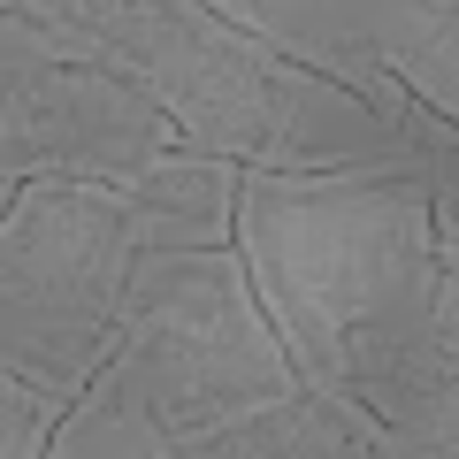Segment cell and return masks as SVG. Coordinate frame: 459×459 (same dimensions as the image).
<instances>
[{
  "label": "cell",
  "mask_w": 459,
  "mask_h": 459,
  "mask_svg": "<svg viewBox=\"0 0 459 459\" xmlns=\"http://www.w3.org/2000/svg\"><path fill=\"white\" fill-rule=\"evenodd\" d=\"M238 253L307 391L352 398L429 329L459 322V261H437L429 238V161L329 177L238 169Z\"/></svg>",
  "instance_id": "1"
},
{
  "label": "cell",
  "mask_w": 459,
  "mask_h": 459,
  "mask_svg": "<svg viewBox=\"0 0 459 459\" xmlns=\"http://www.w3.org/2000/svg\"><path fill=\"white\" fill-rule=\"evenodd\" d=\"M100 368L169 429L177 459L207 429L238 421L246 406H268L299 383L261 299H253L238 246L131 253L123 307H115V344Z\"/></svg>",
  "instance_id": "2"
},
{
  "label": "cell",
  "mask_w": 459,
  "mask_h": 459,
  "mask_svg": "<svg viewBox=\"0 0 459 459\" xmlns=\"http://www.w3.org/2000/svg\"><path fill=\"white\" fill-rule=\"evenodd\" d=\"M131 253L138 238L115 184L23 177L0 207V368L77 398L115 344Z\"/></svg>",
  "instance_id": "3"
},
{
  "label": "cell",
  "mask_w": 459,
  "mask_h": 459,
  "mask_svg": "<svg viewBox=\"0 0 459 459\" xmlns=\"http://www.w3.org/2000/svg\"><path fill=\"white\" fill-rule=\"evenodd\" d=\"M169 146H177L169 115L146 100V84L100 62L92 39L0 8V184H123Z\"/></svg>",
  "instance_id": "4"
},
{
  "label": "cell",
  "mask_w": 459,
  "mask_h": 459,
  "mask_svg": "<svg viewBox=\"0 0 459 459\" xmlns=\"http://www.w3.org/2000/svg\"><path fill=\"white\" fill-rule=\"evenodd\" d=\"M92 47L131 84H146L184 153H222V161L261 153L283 54L214 16L207 0H115Z\"/></svg>",
  "instance_id": "5"
},
{
  "label": "cell",
  "mask_w": 459,
  "mask_h": 459,
  "mask_svg": "<svg viewBox=\"0 0 459 459\" xmlns=\"http://www.w3.org/2000/svg\"><path fill=\"white\" fill-rule=\"evenodd\" d=\"M437 146H413L406 115L376 108L368 92L322 77L307 62H276V92H268V138L246 169H276V177H329V169H421Z\"/></svg>",
  "instance_id": "6"
},
{
  "label": "cell",
  "mask_w": 459,
  "mask_h": 459,
  "mask_svg": "<svg viewBox=\"0 0 459 459\" xmlns=\"http://www.w3.org/2000/svg\"><path fill=\"white\" fill-rule=\"evenodd\" d=\"M238 169L222 153H153L146 169L115 184L131 207V238L138 253H169V246H238Z\"/></svg>",
  "instance_id": "7"
},
{
  "label": "cell",
  "mask_w": 459,
  "mask_h": 459,
  "mask_svg": "<svg viewBox=\"0 0 459 459\" xmlns=\"http://www.w3.org/2000/svg\"><path fill=\"white\" fill-rule=\"evenodd\" d=\"M344 47H368L413 100L459 115V0H329Z\"/></svg>",
  "instance_id": "8"
},
{
  "label": "cell",
  "mask_w": 459,
  "mask_h": 459,
  "mask_svg": "<svg viewBox=\"0 0 459 459\" xmlns=\"http://www.w3.org/2000/svg\"><path fill=\"white\" fill-rule=\"evenodd\" d=\"M62 406H69L62 391L0 368V459H39L47 437H54V421H62Z\"/></svg>",
  "instance_id": "9"
},
{
  "label": "cell",
  "mask_w": 459,
  "mask_h": 459,
  "mask_svg": "<svg viewBox=\"0 0 459 459\" xmlns=\"http://www.w3.org/2000/svg\"><path fill=\"white\" fill-rule=\"evenodd\" d=\"M429 238L437 261H459V146L429 153Z\"/></svg>",
  "instance_id": "10"
},
{
  "label": "cell",
  "mask_w": 459,
  "mask_h": 459,
  "mask_svg": "<svg viewBox=\"0 0 459 459\" xmlns=\"http://www.w3.org/2000/svg\"><path fill=\"white\" fill-rule=\"evenodd\" d=\"M8 192H16V184H0V207H8Z\"/></svg>",
  "instance_id": "11"
}]
</instances>
